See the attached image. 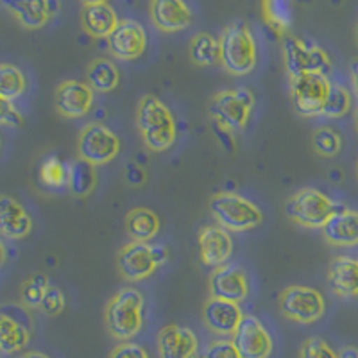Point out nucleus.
Here are the masks:
<instances>
[{
  "label": "nucleus",
  "mask_w": 358,
  "mask_h": 358,
  "mask_svg": "<svg viewBox=\"0 0 358 358\" xmlns=\"http://www.w3.org/2000/svg\"><path fill=\"white\" fill-rule=\"evenodd\" d=\"M351 110V95L344 86L331 83L328 97H326L324 106H322L321 117L341 118Z\"/></svg>",
  "instance_id": "473e14b6"
},
{
  "label": "nucleus",
  "mask_w": 358,
  "mask_h": 358,
  "mask_svg": "<svg viewBox=\"0 0 358 358\" xmlns=\"http://www.w3.org/2000/svg\"><path fill=\"white\" fill-rule=\"evenodd\" d=\"M145 299L134 287H124L111 296L106 306V328L113 338L127 342L142 331Z\"/></svg>",
  "instance_id": "f03ea898"
},
{
  "label": "nucleus",
  "mask_w": 358,
  "mask_h": 358,
  "mask_svg": "<svg viewBox=\"0 0 358 358\" xmlns=\"http://www.w3.org/2000/svg\"><path fill=\"white\" fill-rule=\"evenodd\" d=\"M357 174H358V167H357Z\"/></svg>",
  "instance_id": "3c124183"
},
{
  "label": "nucleus",
  "mask_w": 358,
  "mask_h": 358,
  "mask_svg": "<svg viewBox=\"0 0 358 358\" xmlns=\"http://www.w3.org/2000/svg\"><path fill=\"white\" fill-rule=\"evenodd\" d=\"M280 310L290 321L312 324L324 315L326 303L319 290L305 285H292L281 292Z\"/></svg>",
  "instance_id": "9d476101"
},
{
  "label": "nucleus",
  "mask_w": 358,
  "mask_h": 358,
  "mask_svg": "<svg viewBox=\"0 0 358 358\" xmlns=\"http://www.w3.org/2000/svg\"><path fill=\"white\" fill-rule=\"evenodd\" d=\"M355 38H357V43H358V27H357V33H355Z\"/></svg>",
  "instance_id": "8fccbe9b"
},
{
  "label": "nucleus",
  "mask_w": 358,
  "mask_h": 358,
  "mask_svg": "<svg viewBox=\"0 0 358 358\" xmlns=\"http://www.w3.org/2000/svg\"><path fill=\"white\" fill-rule=\"evenodd\" d=\"M151 20L163 33H179L194 22V11L185 0H151Z\"/></svg>",
  "instance_id": "f3484780"
},
{
  "label": "nucleus",
  "mask_w": 358,
  "mask_h": 358,
  "mask_svg": "<svg viewBox=\"0 0 358 358\" xmlns=\"http://www.w3.org/2000/svg\"><path fill=\"white\" fill-rule=\"evenodd\" d=\"M241 358H268L273 355L274 342L267 326L255 315H244L231 335Z\"/></svg>",
  "instance_id": "9b49d317"
},
{
  "label": "nucleus",
  "mask_w": 358,
  "mask_h": 358,
  "mask_svg": "<svg viewBox=\"0 0 358 358\" xmlns=\"http://www.w3.org/2000/svg\"><path fill=\"white\" fill-rule=\"evenodd\" d=\"M210 213L229 233L255 229L264 222V212L248 197L236 192H217L210 199Z\"/></svg>",
  "instance_id": "20e7f679"
},
{
  "label": "nucleus",
  "mask_w": 358,
  "mask_h": 358,
  "mask_svg": "<svg viewBox=\"0 0 358 358\" xmlns=\"http://www.w3.org/2000/svg\"><path fill=\"white\" fill-rule=\"evenodd\" d=\"M86 85L94 90V94H110L120 83V70L106 57H99L86 69Z\"/></svg>",
  "instance_id": "bb28decb"
},
{
  "label": "nucleus",
  "mask_w": 358,
  "mask_h": 358,
  "mask_svg": "<svg viewBox=\"0 0 358 358\" xmlns=\"http://www.w3.org/2000/svg\"><path fill=\"white\" fill-rule=\"evenodd\" d=\"M152 245V255H155V260L158 264V267L165 265L169 262V249L163 244H151Z\"/></svg>",
  "instance_id": "79ce46f5"
},
{
  "label": "nucleus",
  "mask_w": 358,
  "mask_h": 358,
  "mask_svg": "<svg viewBox=\"0 0 358 358\" xmlns=\"http://www.w3.org/2000/svg\"><path fill=\"white\" fill-rule=\"evenodd\" d=\"M199 257L206 267L217 268L228 264L233 255V238L228 229H224L219 224L204 226L199 231Z\"/></svg>",
  "instance_id": "dca6fc26"
},
{
  "label": "nucleus",
  "mask_w": 358,
  "mask_h": 358,
  "mask_svg": "<svg viewBox=\"0 0 358 358\" xmlns=\"http://www.w3.org/2000/svg\"><path fill=\"white\" fill-rule=\"evenodd\" d=\"M49 287L50 281L45 274H33V276L29 278V280H25L24 285H22V305H24L25 308H40L41 299H43L45 292H47Z\"/></svg>",
  "instance_id": "72a5a7b5"
},
{
  "label": "nucleus",
  "mask_w": 358,
  "mask_h": 358,
  "mask_svg": "<svg viewBox=\"0 0 358 358\" xmlns=\"http://www.w3.org/2000/svg\"><path fill=\"white\" fill-rule=\"evenodd\" d=\"M249 290H251V285H249L248 273L238 264L228 262L213 268L210 276V296L212 297L241 305L249 296Z\"/></svg>",
  "instance_id": "f8f14e48"
},
{
  "label": "nucleus",
  "mask_w": 358,
  "mask_h": 358,
  "mask_svg": "<svg viewBox=\"0 0 358 358\" xmlns=\"http://www.w3.org/2000/svg\"><path fill=\"white\" fill-rule=\"evenodd\" d=\"M312 143L313 149L321 156H324V158H334V156H337L342 147L341 134L337 131L330 129V127H319V129H315V133L312 136Z\"/></svg>",
  "instance_id": "f704fd0d"
},
{
  "label": "nucleus",
  "mask_w": 358,
  "mask_h": 358,
  "mask_svg": "<svg viewBox=\"0 0 358 358\" xmlns=\"http://www.w3.org/2000/svg\"><path fill=\"white\" fill-rule=\"evenodd\" d=\"M22 124H24V117L15 106V102L0 97V126L20 127Z\"/></svg>",
  "instance_id": "58836bf2"
},
{
  "label": "nucleus",
  "mask_w": 358,
  "mask_h": 358,
  "mask_svg": "<svg viewBox=\"0 0 358 358\" xmlns=\"http://www.w3.org/2000/svg\"><path fill=\"white\" fill-rule=\"evenodd\" d=\"M110 358H151V357H149V353L145 351V348L127 341V342H120V344L111 351Z\"/></svg>",
  "instance_id": "ea45409f"
},
{
  "label": "nucleus",
  "mask_w": 358,
  "mask_h": 358,
  "mask_svg": "<svg viewBox=\"0 0 358 358\" xmlns=\"http://www.w3.org/2000/svg\"><path fill=\"white\" fill-rule=\"evenodd\" d=\"M0 143H2V142H0Z\"/></svg>",
  "instance_id": "603ef678"
},
{
  "label": "nucleus",
  "mask_w": 358,
  "mask_h": 358,
  "mask_svg": "<svg viewBox=\"0 0 358 358\" xmlns=\"http://www.w3.org/2000/svg\"><path fill=\"white\" fill-rule=\"evenodd\" d=\"M322 236L326 242L337 248H351L358 244V212L346 206L330 217L322 226Z\"/></svg>",
  "instance_id": "4be33fe9"
},
{
  "label": "nucleus",
  "mask_w": 358,
  "mask_h": 358,
  "mask_svg": "<svg viewBox=\"0 0 358 358\" xmlns=\"http://www.w3.org/2000/svg\"><path fill=\"white\" fill-rule=\"evenodd\" d=\"M353 86H355V92H357V97H358V62L353 65Z\"/></svg>",
  "instance_id": "49530a36"
},
{
  "label": "nucleus",
  "mask_w": 358,
  "mask_h": 358,
  "mask_svg": "<svg viewBox=\"0 0 358 358\" xmlns=\"http://www.w3.org/2000/svg\"><path fill=\"white\" fill-rule=\"evenodd\" d=\"M331 81L328 76L317 72L299 73L290 78V99L294 110L301 117H321Z\"/></svg>",
  "instance_id": "0eeeda50"
},
{
  "label": "nucleus",
  "mask_w": 358,
  "mask_h": 358,
  "mask_svg": "<svg viewBox=\"0 0 358 358\" xmlns=\"http://www.w3.org/2000/svg\"><path fill=\"white\" fill-rule=\"evenodd\" d=\"M31 341L29 326L0 310V353L15 355L24 351Z\"/></svg>",
  "instance_id": "393cba45"
},
{
  "label": "nucleus",
  "mask_w": 358,
  "mask_h": 358,
  "mask_svg": "<svg viewBox=\"0 0 358 358\" xmlns=\"http://www.w3.org/2000/svg\"><path fill=\"white\" fill-rule=\"evenodd\" d=\"M20 358H50L49 355L41 353V351H27V353L22 355Z\"/></svg>",
  "instance_id": "a18cd8bd"
},
{
  "label": "nucleus",
  "mask_w": 358,
  "mask_h": 358,
  "mask_svg": "<svg viewBox=\"0 0 358 358\" xmlns=\"http://www.w3.org/2000/svg\"><path fill=\"white\" fill-rule=\"evenodd\" d=\"M264 17L276 33H287L292 24L290 0H264Z\"/></svg>",
  "instance_id": "2f4dec72"
},
{
  "label": "nucleus",
  "mask_w": 358,
  "mask_h": 358,
  "mask_svg": "<svg viewBox=\"0 0 358 358\" xmlns=\"http://www.w3.org/2000/svg\"><path fill=\"white\" fill-rule=\"evenodd\" d=\"M85 6H97V4H108V0H81Z\"/></svg>",
  "instance_id": "de8ad7c7"
},
{
  "label": "nucleus",
  "mask_w": 358,
  "mask_h": 358,
  "mask_svg": "<svg viewBox=\"0 0 358 358\" xmlns=\"http://www.w3.org/2000/svg\"><path fill=\"white\" fill-rule=\"evenodd\" d=\"M244 313L241 305L231 301H224L217 297H210L204 303L203 319L206 328L219 337H231L241 324Z\"/></svg>",
  "instance_id": "6ab92c4d"
},
{
  "label": "nucleus",
  "mask_w": 358,
  "mask_h": 358,
  "mask_svg": "<svg viewBox=\"0 0 358 358\" xmlns=\"http://www.w3.org/2000/svg\"><path fill=\"white\" fill-rule=\"evenodd\" d=\"M145 179H147V174L140 165H136V163H129V165H127L126 167L127 185H131V187H142V185L145 183Z\"/></svg>",
  "instance_id": "a19ab883"
},
{
  "label": "nucleus",
  "mask_w": 358,
  "mask_h": 358,
  "mask_svg": "<svg viewBox=\"0 0 358 358\" xmlns=\"http://www.w3.org/2000/svg\"><path fill=\"white\" fill-rule=\"evenodd\" d=\"M40 181L47 188L63 190L69 187V163L62 162L57 156L45 158L40 165Z\"/></svg>",
  "instance_id": "7c9ffc66"
},
{
  "label": "nucleus",
  "mask_w": 358,
  "mask_h": 358,
  "mask_svg": "<svg viewBox=\"0 0 358 358\" xmlns=\"http://www.w3.org/2000/svg\"><path fill=\"white\" fill-rule=\"evenodd\" d=\"M117 265L124 280L143 281L151 278L158 268V264L152 255V245L143 242H129L118 251Z\"/></svg>",
  "instance_id": "4468645a"
},
{
  "label": "nucleus",
  "mask_w": 358,
  "mask_h": 358,
  "mask_svg": "<svg viewBox=\"0 0 358 358\" xmlns=\"http://www.w3.org/2000/svg\"><path fill=\"white\" fill-rule=\"evenodd\" d=\"M66 306V297L63 294L62 289H57V287L50 285L45 292L43 299L40 303V310L45 313V315H57V313H62Z\"/></svg>",
  "instance_id": "e433bc0d"
},
{
  "label": "nucleus",
  "mask_w": 358,
  "mask_h": 358,
  "mask_svg": "<svg viewBox=\"0 0 358 358\" xmlns=\"http://www.w3.org/2000/svg\"><path fill=\"white\" fill-rule=\"evenodd\" d=\"M190 57L199 66H213L220 63L219 40L210 33L196 34L190 43Z\"/></svg>",
  "instance_id": "c85d7f7f"
},
{
  "label": "nucleus",
  "mask_w": 358,
  "mask_h": 358,
  "mask_svg": "<svg viewBox=\"0 0 358 358\" xmlns=\"http://www.w3.org/2000/svg\"><path fill=\"white\" fill-rule=\"evenodd\" d=\"M281 50H283V65H285V72L289 73V78L308 72L324 73V76L330 73V57L313 41L287 36L283 40Z\"/></svg>",
  "instance_id": "6e6552de"
},
{
  "label": "nucleus",
  "mask_w": 358,
  "mask_h": 358,
  "mask_svg": "<svg viewBox=\"0 0 358 358\" xmlns=\"http://www.w3.org/2000/svg\"><path fill=\"white\" fill-rule=\"evenodd\" d=\"M81 24L90 36L108 38L117 27L118 17L110 4L85 6L81 13Z\"/></svg>",
  "instance_id": "b1692460"
},
{
  "label": "nucleus",
  "mask_w": 358,
  "mask_h": 358,
  "mask_svg": "<svg viewBox=\"0 0 358 358\" xmlns=\"http://www.w3.org/2000/svg\"><path fill=\"white\" fill-rule=\"evenodd\" d=\"M328 285L341 297L358 296V262L350 257H337L328 268Z\"/></svg>",
  "instance_id": "5701e85b"
},
{
  "label": "nucleus",
  "mask_w": 358,
  "mask_h": 358,
  "mask_svg": "<svg viewBox=\"0 0 358 358\" xmlns=\"http://www.w3.org/2000/svg\"><path fill=\"white\" fill-rule=\"evenodd\" d=\"M203 358H241L231 338L222 337L210 342L204 350Z\"/></svg>",
  "instance_id": "4c0bfd02"
},
{
  "label": "nucleus",
  "mask_w": 358,
  "mask_h": 358,
  "mask_svg": "<svg viewBox=\"0 0 358 358\" xmlns=\"http://www.w3.org/2000/svg\"><path fill=\"white\" fill-rule=\"evenodd\" d=\"M120 152V138L101 122L86 124L78 142V155L94 167L108 165Z\"/></svg>",
  "instance_id": "1a4fd4ad"
},
{
  "label": "nucleus",
  "mask_w": 358,
  "mask_h": 358,
  "mask_svg": "<svg viewBox=\"0 0 358 358\" xmlns=\"http://www.w3.org/2000/svg\"><path fill=\"white\" fill-rule=\"evenodd\" d=\"M342 208L344 204L335 203L315 188H301L287 199L285 213L290 220L303 228L321 229L330 220V217Z\"/></svg>",
  "instance_id": "423d86ee"
},
{
  "label": "nucleus",
  "mask_w": 358,
  "mask_h": 358,
  "mask_svg": "<svg viewBox=\"0 0 358 358\" xmlns=\"http://www.w3.org/2000/svg\"><path fill=\"white\" fill-rule=\"evenodd\" d=\"M136 126L147 149L165 152L178 138V127L172 111L155 95H143L136 110Z\"/></svg>",
  "instance_id": "f257e3e1"
},
{
  "label": "nucleus",
  "mask_w": 358,
  "mask_h": 358,
  "mask_svg": "<svg viewBox=\"0 0 358 358\" xmlns=\"http://www.w3.org/2000/svg\"><path fill=\"white\" fill-rule=\"evenodd\" d=\"M299 358H338V355L321 337H310L303 342Z\"/></svg>",
  "instance_id": "c9c22d12"
},
{
  "label": "nucleus",
  "mask_w": 358,
  "mask_h": 358,
  "mask_svg": "<svg viewBox=\"0 0 358 358\" xmlns=\"http://www.w3.org/2000/svg\"><path fill=\"white\" fill-rule=\"evenodd\" d=\"M255 102L257 99H255L252 90L245 88V86L222 90L210 99L208 111L217 126L231 131V133H241L248 126Z\"/></svg>",
  "instance_id": "39448f33"
},
{
  "label": "nucleus",
  "mask_w": 358,
  "mask_h": 358,
  "mask_svg": "<svg viewBox=\"0 0 358 358\" xmlns=\"http://www.w3.org/2000/svg\"><path fill=\"white\" fill-rule=\"evenodd\" d=\"M110 54L120 62L138 59L147 47V34L142 24L131 18L118 20L113 33L106 38Z\"/></svg>",
  "instance_id": "ddd939ff"
},
{
  "label": "nucleus",
  "mask_w": 358,
  "mask_h": 358,
  "mask_svg": "<svg viewBox=\"0 0 358 358\" xmlns=\"http://www.w3.org/2000/svg\"><path fill=\"white\" fill-rule=\"evenodd\" d=\"M338 358H358V350L357 348H344L338 353Z\"/></svg>",
  "instance_id": "37998d69"
},
{
  "label": "nucleus",
  "mask_w": 358,
  "mask_h": 358,
  "mask_svg": "<svg viewBox=\"0 0 358 358\" xmlns=\"http://www.w3.org/2000/svg\"><path fill=\"white\" fill-rule=\"evenodd\" d=\"M97 185V167L78 158L69 163V190L76 197H86Z\"/></svg>",
  "instance_id": "cd10ccee"
},
{
  "label": "nucleus",
  "mask_w": 358,
  "mask_h": 358,
  "mask_svg": "<svg viewBox=\"0 0 358 358\" xmlns=\"http://www.w3.org/2000/svg\"><path fill=\"white\" fill-rule=\"evenodd\" d=\"M156 346L159 358H196L199 341L187 326L169 324L158 334Z\"/></svg>",
  "instance_id": "a211bd4d"
},
{
  "label": "nucleus",
  "mask_w": 358,
  "mask_h": 358,
  "mask_svg": "<svg viewBox=\"0 0 358 358\" xmlns=\"http://www.w3.org/2000/svg\"><path fill=\"white\" fill-rule=\"evenodd\" d=\"M355 126H357V131H358V110L357 113H355Z\"/></svg>",
  "instance_id": "09e8293b"
},
{
  "label": "nucleus",
  "mask_w": 358,
  "mask_h": 358,
  "mask_svg": "<svg viewBox=\"0 0 358 358\" xmlns=\"http://www.w3.org/2000/svg\"><path fill=\"white\" fill-rule=\"evenodd\" d=\"M57 113L65 118H83L94 106V90L86 83L69 79L56 88L54 95Z\"/></svg>",
  "instance_id": "2eb2a0df"
},
{
  "label": "nucleus",
  "mask_w": 358,
  "mask_h": 358,
  "mask_svg": "<svg viewBox=\"0 0 358 358\" xmlns=\"http://www.w3.org/2000/svg\"><path fill=\"white\" fill-rule=\"evenodd\" d=\"M27 90V79L18 66L0 63V97L15 102Z\"/></svg>",
  "instance_id": "c756f323"
},
{
  "label": "nucleus",
  "mask_w": 358,
  "mask_h": 358,
  "mask_svg": "<svg viewBox=\"0 0 358 358\" xmlns=\"http://www.w3.org/2000/svg\"><path fill=\"white\" fill-rule=\"evenodd\" d=\"M6 260H8V249H6V244L2 242V238H0V267L6 264Z\"/></svg>",
  "instance_id": "c03bdc74"
},
{
  "label": "nucleus",
  "mask_w": 358,
  "mask_h": 358,
  "mask_svg": "<svg viewBox=\"0 0 358 358\" xmlns=\"http://www.w3.org/2000/svg\"><path fill=\"white\" fill-rule=\"evenodd\" d=\"M2 4L25 29H41L57 11V0H2Z\"/></svg>",
  "instance_id": "412c9836"
},
{
  "label": "nucleus",
  "mask_w": 358,
  "mask_h": 358,
  "mask_svg": "<svg viewBox=\"0 0 358 358\" xmlns=\"http://www.w3.org/2000/svg\"><path fill=\"white\" fill-rule=\"evenodd\" d=\"M162 222L149 208H134L126 215V233L129 235L131 242H149L159 233Z\"/></svg>",
  "instance_id": "a878e982"
},
{
  "label": "nucleus",
  "mask_w": 358,
  "mask_h": 358,
  "mask_svg": "<svg viewBox=\"0 0 358 358\" xmlns=\"http://www.w3.org/2000/svg\"><path fill=\"white\" fill-rule=\"evenodd\" d=\"M220 65L236 78H244L255 70L258 62L257 40L244 22H233L219 38Z\"/></svg>",
  "instance_id": "7ed1b4c3"
},
{
  "label": "nucleus",
  "mask_w": 358,
  "mask_h": 358,
  "mask_svg": "<svg viewBox=\"0 0 358 358\" xmlns=\"http://www.w3.org/2000/svg\"><path fill=\"white\" fill-rule=\"evenodd\" d=\"M33 231V217L11 196H0V236L22 241Z\"/></svg>",
  "instance_id": "aec40b11"
},
{
  "label": "nucleus",
  "mask_w": 358,
  "mask_h": 358,
  "mask_svg": "<svg viewBox=\"0 0 358 358\" xmlns=\"http://www.w3.org/2000/svg\"><path fill=\"white\" fill-rule=\"evenodd\" d=\"M357 262H358V260H357Z\"/></svg>",
  "instance_id": "864d4df0"
}]
</instances>
